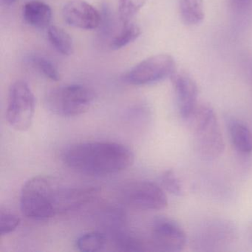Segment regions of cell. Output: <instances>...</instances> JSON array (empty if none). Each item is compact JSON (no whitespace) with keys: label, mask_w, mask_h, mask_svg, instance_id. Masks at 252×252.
Here are the masks:
<instances>
[{"label":"cell","mask_w":252,"mask_h":252,"mask_svg":"<svg viewBox=\"0 0 252 252\" xmlns=\"http://www.w3.org/2000/svg\"><path fill=\"white\" fill-rule=\"evenodd\" d=\"M110 239L115 249L119 252L152 251L150 241L145 242L125 231H124L123 230L110 234Z\"/></svg>","instance_id":"cell-15"},{"label":"cell","mask_w":252,"mask_h":252,"mask_svg":"<svg viewBox=\"0 0 252 252\" xmlns=\"http://www.w3.org/2000/svg\"><path fill=\"white\" fill-rule=\"evenodd\" d=\"M228 2L237 12H245L252 7V0H228Z\"/></svg>","instance_id":"cell-24"},{"label":"cell","mask_w":252,"mask_h":252,"mask_svg":"<svg viewBox=\"0 0 252 252\" xmlns=\"http://www.w3.org/2000/svg\"><path fill=\"white\" fill-rule=\"evenodd\" d=\"M187 243V234L184 228L175 220L163 216L153 220L150 240L152 251L181 252Z\"/></svg>","instance_id":"cell-9"},{"label":"cell","mask_w":252,"mask_h":252,"mask_svg":"<svg viewBox=\"0 0 252 252\" xmlns=\"http://www.w3.org/2000/svg\"><path fill=\"white\" fill-rule=\"evenodd\" d=\"M20 224V218L8 211L0 212V234L7 235L15 231Z\"/></svg>","instance_id":"cell-23"},{"label":"cell","mask_w":252,"mask_h":252,"mask_svg":"<svg viewBox=\"0 0 252 252\" xmlns=\"http://www.w3.org/2000/svg\"><path fill=\"white\" fill-rule=\"evenodd\" d=\"M147 0H119V19L122 25L132 23V19L147 3Z\"/></svg>","instance_id":"cell-20"},{"label":"cell","mask_w":252,"mask_h":252,"mask_svg":"<svg viewBox=\"0 0 252 252\" xmlns=\"http://www.w3.org/2000/svg\"><path fill=\"white\" fill-rule=\"evenodd\" d=\"M227 123L231 144L234 149L241 155L251 154L252 153V132L247 125L234 118L228 119Z\"/></svg>","instance_id":"cell-13"},{"label":"cell","mask_w":252,"mask_h":252,"mask_svg":"<svg viewBox=\"0 0 252 252\" xmlns=\"http://www.w3.org/2000/svg\"><path fill=\"white\" fill-rule=\"evenodd\" d=\"M62 13L64 22L71 27L95 30L101 25L98 10L84 0H70L64 4Z\"/></svg>","instance_id":"cell-10"},{"label":"cell","mask_w":252,"mask_h":252,"mask_svg":"<svg viewBox=\"0 0 252 252\" xmlns=\"http://www.w3.org/2000/svg\"><path fill=\"white\" fill-rule=\"evenodd\" d=\"M45 100V105L51 113L63 117H73L91 108L95 94L85 85H64L51 90Z\"/></svg>","instance_id":"cell-4"},{"label":"cell","mask_w":252,"mask_h":252,"mask_svg":"<svg viewBox=\"0 0 252 252\" xmlns=\"http://www.w3.org/2000/svg\"><path fill=\"white\" fill-rule=\"evenodd\" d=\"M178 111L183 119L187 120L197 104L198 88L195 81L184 72H175L172 77Z\"/></svg>","instance_id":"cell-11"},{"label":"cell","mask_w":252,"mask_h":252,"mask_svg":"<svg viewBox=\"0 0 252 252\" xmlns=\"http://www.w3.org/2000/svg\"><path fill=\"white\" fill-rule=\"evenodd\" d=\"M141 33L139 26L134 23L124 25L122 31L113 38L110 42L113 50H120L135 42Z\"/></svg>","instance_id":"cell-19"},{"label":"cell","mask_w":252,"mask_h":252,"mask_svg":"<svg viewBox=\"0 0 252 252\" xmlns=\"http://www.w3.org/2000/svg\"><path fill=\"white\" fill-rule=\"evenodd\" d=\"M119 198L124 204L139 210H161L168 204L164 190L150 181H132L125 184L119 189Z\"/></svg>","instance_id":"cell-7"},{"label":"cell","mask_w":252,"mask_h":252,"mask_svg":"<svg viewBox=\"0 0 252 252\" xmlns=\"http://www.w3.org/2000/svg\"><path fill=\"white\" fill-rule=\"evenodd\" d=\"M175 73V62L169 54L152 56L134 66L122 76L128 85H152L172 77Z\"/></svg>","instance_id":"cell-8"},{"label":"cell","mask_w":252,"mask_h":252,"mask_svg":"<svg viewBox=\"0 0 252 252\" xmlns=\"http://www.w3.org/2000/svg\"><path fill=\"white\" fill-rule=\"evenodd\" d=\"M64 163L79 173L104 176L132 166L134 155L124 144L112 141H90L73 144L63 154Z\"/></svg>","instance_id":"cell-2"},{"label":"cell","mask_w":252,"mask_h":252,"mask_svg":"<svg viewBox=\"0 0 252 252\" xmlns=\"http://www.w3.org/2000/svg\"><path fill=\"white\" fill-rule=\"evenodd\" d=\"M247 237L249 239V241L252 243V221L249 222V225L247 227Z\"/></svg>","instance_id":"cell-25"},{"label":"cell","mask_w":252,"mask_h":252,"mask_svg":"<svg viewBox=\"0 0 252 252\" xmlns=\"http://www.w3.org/2000/svg\"><path fill=\"white\" fill-rule=\"evenodd\" d=\"M162 187L168 192L175 196H181L184 193V187L173 169L164 171L160 175Z\"/></svg>","instance_id":"cell-21"},{"label":"cell","mask_w":252,"mask_h":252,"mask_svg":"<svg viewBox=\"0 0 252 252\" xmlns=\"http://www.w3.org/2000/svg\"><path fill=\"white\" fill-rule=\"evenodd\" d=\"M23 17L29 26L36 29L49 27L52 19L51 7L42 1H32L23 5Z\"/></svg>","instance_id":"cell-12"},{"label":"cell","mask_w":252,"mask_h":252,"mask_svg":"<svg viewBox=\"0 0 252 252\" xmlns=\"http://www.w3.org/2000/svg\"><path fill=\"white\" fill-rule=\"evenodd\" d=\"M98 223L104 230L103 232L114 234L122 231L126 224V215L123 209L117 206H107L98 212Z\"/></svg>","instance_id":"cell-14"},{"label":"cell","mask_w":252,"mask_h":252,"mask_svg":"<svg viewBox=\"0 0 252 252\" xmlns=\"http://www.w3.org/2000/svg\"><path fill=\"white\" fill-rule=\"evenodd\" d=\"M2 1L5 5H11V4L14 3L16 0H2Z\"/></svg>","instance_id":"cell-26"},{"label":"cell","mask_w":252,"mask_h":252,"mask_svg":"<svg viewBox=\"0 0 252 252\" xmlns=\"http://www.w3.org/2000/svg\"><path fill=\"white\" fill-rule=\"evenodd\" d=\"M237 227L228 220H209L200 225L191 237V246L199 252L220 250L234 243Z\"/></svg>","instance_id":"cell-6"},{"label":"cell","mask_w":252,"mask_h":252,"mask_svg":"<svg viewBox=\"0 0 252 252\" xmlns=\"http://www.w3.org/2000/svg\"><path fill=\"white\" fill-rule=\"evenodd\" d=\"M99 191L98 187H74L51 177H33L22 188L20 209L31 219H48L80 209L91 203Z\"/></svg>","instance_id":"cell-1"},{"label":"cell","mask_w":252,"mask_h":252,"mask_svg":"<svg viewBox=\"0 0 252 252\" xmlns=\"http://www.w3.org/2000/svg\"><path fill=\"white\" fill-rule=\"evenodd\" d=\"M36 107L34 94L29 84L17 80L11 85L8 94L6 118L11 127L17 131L28 130L32 126Z\"/></svg>","instance_id":"cell-5"},{"label":"cell","mask_w":252,"mask_h":252,"mask_svg":"<svg viewBox=\"0 0 252 252\" xmlns=\"http://www.w3.org/2000/svg\"><path fill=\"white\" fill-rule=\"evenodd\" d=\"M186 121L192 132L199 156L208 160L220 156L225 142L214 109L208 104H198Z\"/></svg>","instance_id":"cell-3"},{"label":"cell","mask_w":252,"mask_h":252,"mask_svg":"<svg viewBox=\"0 0 252 252\" xmlns=\"http://www.w3.org/2000/svg\"><path fill=\"white\" fill-rule=\"evenodd\" d=\"M108 236L103 231H91L81 235L76 240V248L81 252L102 251L108 243Z\"/></svg>","instance_id":"cell-17"},{"label":"cell","mask_w":252,"mask_h":252,"mask_svg":"<svg viewBox=\"0 0 252 252\" xmlns=\"http://www.w3.org/2000/svg\"><path fill=\"white\" fill-rule=\"evenodd\" d=\"M32 62L38 70L48 79L54 82H58L61 79L58 69L51 60L45 57H36L32 59Z\"/></svg>","instance_id":"cell-22"},{"label":"cell","mask_w":252,"mask_h":252,"mask_svg":"<svg viewBox=\"0 0 252 252\" xmlns=\"http://www.w3.org/2000/svg\"><path fill=\"white\" fill-rule=\"evenodd\" d=\"M179 12L187 26H197L205 18L203 0H180Z\"/></svg>","instance_id":"cell-16"},{"label":"cell","mask_w":252,"mask_h":252,"mask_svg":"<svg viewBox=\"0 0 252 252\" xmlns=\"http://www.w3.org/2000/svg\"><path fill=\"white\" fill-rule=\"evenodd\" d=\"M48 38L52 46L60 54L70 56L73 53V42L71 36L61 28L50 26Z\"/></svg>","instance_id":"cell-18"}]
</instances>
